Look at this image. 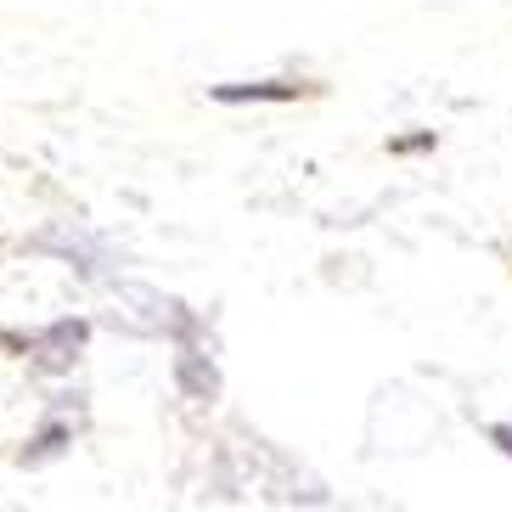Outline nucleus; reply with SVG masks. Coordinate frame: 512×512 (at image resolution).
<instances>
[{"instance_id": "2", "label": "nucleus", "mask_w": 512, "mask_h": 512, "mask_svg": "<svg viewBox=\"0 0 512 512\" xmlns=\"http://www.w3.org/2000/svg\"><path fill=\"white\" fill-rule=\"evenodd\" d=\"M85 338H91L85 321H57V327H46L40 338H29L34 366H40V372H62V366H74V355L85 349Z\"/></svg>"}, {"instance_id": "5", "label": "nucleus", "mask_w": 512, "mask_h": 512, "mask_svg": "<svg viewBox=\"0 0 512 512\" xmlns=\"http://www.w3.org/2000/svg\"><path fill=\"white\" fill-rule=\"evenodd\" d=\"M490 439L501 445V456H512V428H507V422H490Z\"/></svg>"}, {"instance_id": "4", "label": "nucleus", "mask_w": 512, "mask_h": 512, "mask_svg": "<svg viewBox=\"0 0 512 512\" xmlns=\"http://www.w3.org/2000/svg\"><path fill=\"white\" fill-rule=\"evenodd\" d=\"M434 147V136H400V141H389V152H428Z\"/></svg>"}, {"instance_id": "3", "label": "nucleus", "mask_w": 512, "mask_h": 512, "mask_svg": "<svg viewBox=\"0 0 512 512\" xmlns=\"http://www.w3.org/2000/svg\"><path fill=\"white\" fill-rule=\"evenodd\" d=\"M74 439V422H46L40 434L29 439V451H23V462H46V456H57L62 445Z\"/></svg>"}, {"instance_id": "1", "label": "nucleus", "mask_w": 512, "mask_h": 512, "mask_svg": "<svg viewBox=\"0 0 512 512\" xmlns=\"http://www.w3.org/2000/svg\"><path fill=\"white\" fill-rule=\"evenodd\" d=\"M316 85H293V79H231V85H209L220 107H248V102H299Z\"/></svg>"}]
</instances>
